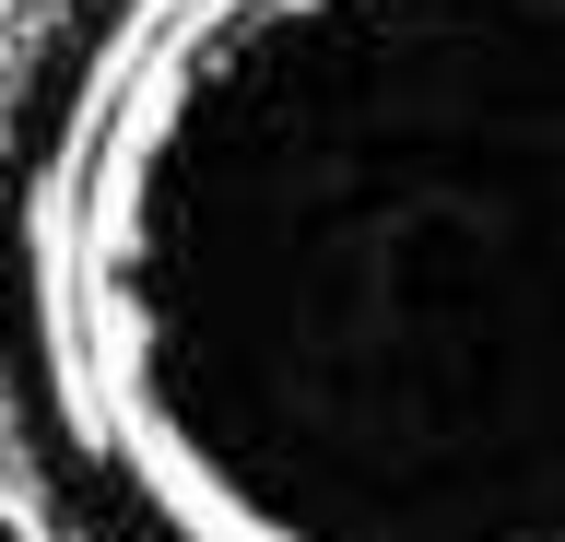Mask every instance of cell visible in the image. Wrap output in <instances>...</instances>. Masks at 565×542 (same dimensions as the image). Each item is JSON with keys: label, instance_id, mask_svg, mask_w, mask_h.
I'll list each match as a JSON object with an SVG mask.
<instances>
[{"label": "cell", "instance_id": "1", "mask_svg": "<svg viewBox=\"0 0 565 542\" xmlns=\"http://www.w3.org/2000/svg\"><path fill=\"white\" fill-rule=\"evenodd\" d=\"M12 248L153 542H565V0H118Z\"/></svg>", "mask_w": 565, "mask_h": 542}, {"label": "cell", "instance_id": "3", "mask_svg": "<svg viewBox=\"0 0 565 542\" xmlns=\"http://www.w3.org/2000/svg\"><path fill=\"white\" fill-rule=\"evenodd\" d=\"M0 12H12V0H0Z\"/></svg>", "mask_w": 565, "mask_h": 542}, {"label": "cell", "instance_id": "2", "mask_svg": "<svg viewBox=\"0 0 565 542\" xmlns=\"http://www.w3.org/2000/svg\"><path fill=\"white\" fill-rule=\"evenodd\" d=\"M0 542H47V519H35L24 496H0Z\"/></svg>", "mask_w": 565, "mask_h": 542}]
</instances>
